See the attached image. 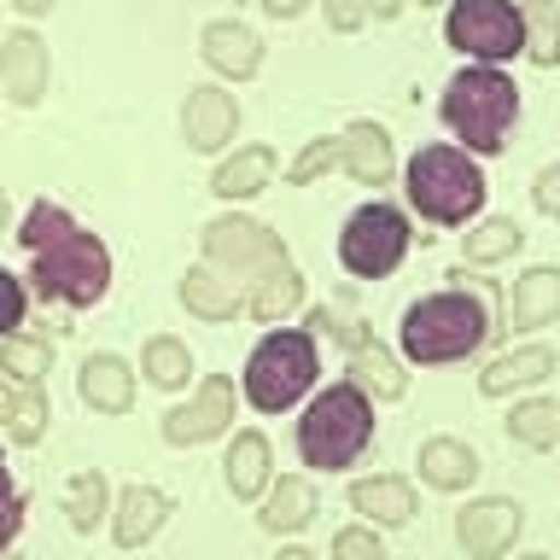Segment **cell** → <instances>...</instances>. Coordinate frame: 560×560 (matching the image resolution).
I'll return each instance as SVG.
<instances>
[{"label":"cell","instance_id":"cell-1","mask_svg":"<svg viewBox=\"0 0 560 560\" xmlns=\"http://www.w3.org/2000/svg\"><path fill=\"white\" fill-rule=\"evenodd\" d=\"M18 240H24L30 252V280H35V298H59V304H100L105 287H112V252L88 234V228H77L65 217L59 205L35 199L24 228H18Z\"/></svg>","mask_w":560,"mask_h":560},{"label":"cell","instance_id":"cell-2","mask_svg":"<svg viewBox=\"0 0 560 560\" xmlns=\"http://www.w3.org/2000/svg\"><path fill=\"white\" fill-rule=\"evenodd\" d=\"M397 339H402V357L409 362H462L490 339V310L467 287L432 292V298L402 310Z\"/></svg>","mask_w":560,"mask_h":560},{"label":"cell","instance_id":"cell-3","mask_svg":"<svg viewBox=\"0 0 560 560\" xmlns=\"http://www.w3.org/2000/svg\"><path fill=\"white\" fill-rule=\"evenodd\" d=\"M368 438H374V402H368L362 385H327L322 397L304 409L298 420V455H304L310 467H350L357 455L368 450Z\"/></svg>","mask_w":560,"mask_h":560},{"label":"cell","instance_id":"cell-4","mask_svg":"<svg viewBox=\"0 0 560 560\" xmlns=\"http://www.w3.org/2000/svg\"><path fill=\"white\" fill-rule=\"evenodd\" d=\"M514 117H520V88L497 65H467L444 82V122L467 140V152H502V135Z\"/></svg>","mask_w":560,"mask_h":560},{"label":"cell","instance_id":"cell-5","mask_svg":"<svg viewBox=\"0 0 560 560\" xmlns=\"http://www.w3.org/2000/svg\"><path fill=\"white\" fill-rule=\"evenodd\" d=\"M402 182H409L402 187L409 205L432 222H467L485 205V170L467 158V147H420Z\"/></svg>","mask_w":560,"mask_h":560},{"label":"cell","instance_id":"cell-6","mask_svg":"<svg viewBox=\"0 0 560 560\" xmlns=\"http://www.w3.org/2000/svg\"><path fill=\"white\" fill-rule=\"evenodd\" d=\"M310 385H315V339L298 327L269 332V339L252 350V362H245V397H252V409H262V415L292 409Z\"/></svg>","mask_w":560,"mask_h":560},{"label":"cell","instance_id":"cell-7","mask_svg":"<svg viewBox=\"0 0 560 560\" xmlns=\"http://www.w3.org/2000/svg\"><path fill=\"white\" fill-rule=\"evenodd\" d=\"M409 217H402L397 205H385V199H368L362 210H350V222H345V234H339V257H345V269L350 275H368V280H380V275H392L402 252H409Z\"/></svg>","mask_w":560,"mask_h":560},{"label":"cell","instance_id":"cell-8","mask_svg":"<svg viewBox=\"0 0 560 560\" xmlns=\"http://www.w3.org/2000/svg\"><path fill=\"white\" fill-rule=\"evenodd\" d=\"M444 35L450 47L472 52L479 65H502L525 47V18L514 0H450Z\"/></svg>","mask_w":560,"mask_h":560},{"label":"cell","instance_id":"cell-9","mask_svg":"<svg viewBox=\"0 0 560 560\" xmlns=\"http://www.w3.org/2000/svg\"><path fill=\"white\" fill-rule=\"evenodd\" d=\"M205 262H217L222 275H262V269H275L280 257H287V245H280V234L269 222H257V217H210L205 222Z\"/></svg>","mask_w":560,"mask_h":560},{"label":"cell","instance_id":"cell-10","mask_svg":"<svg viewBox=\"0 0 560 560\" xmlns=\"http://www.w3.org/2000/svg\"><path fill=\"white\" fill-rule=\"evenodd\" d=\"M520 532H525V508L514 497H479L455 514V542L467 549V560H502Z\"/></svg>","mask_w":560,"mask_h":560},{"label":"cell","instance_id":"cell-11","mask_svg":"<svg viewBox=\"0 0 560 560\" xmlns=\"http://www.w3.org/2000/svg\"><path fill=\"white\" fill-rule=\"evenodd\" d=\"M228 420H234V385L222 374H205L199 392H192L182 409L164 415V438L170 444H205V438L228 432Z\"/></svg>","mask_w":560,"mask_h":560},{"label":"cell","instance_id":"cell-12","mask_svg":"<svg viewBox=\"0 0 560 560\" xmlns=\"http://www.w3.org/2000/svg\"><path fill=\"white\" fill-rule=\"evenodd\" d=\"M240 129V105L228 88L217 82H199V88H187V105H182V135H187V147H199V152H217L228 147Z\"/></svg>","mask_w":560,"mask_h":560},{"label":"cell","instance_id":"cell-13","mask_svg":"<svg viewBox=\"0 0 560 560\" xmlns=\"http://www.w3.org/2000/svg\"><path fill=\"white\" fill-rule=\"evenodd\" d=\"M0 88H7L18 105H35L47 94V42L35 30L0 35Z\"/></svg>","mask_w":560,"mask_h":560},{"label":"cell","instance_id":"cell-14","mask_svg":"<svg viewBox=\"0 0 560 560\" xmlns=\"http://www.w3.org/2000/svg\"><path fill=\"white\" fill-rule=\"evenodd\" d=\"M560 322V269L555 262H532L514 292H508V327L514 332H532V327H549Z\"/></svg>","mask_w":560,"mask_h":560},{"label":"cell","instance_id":"cell-15","mask_svg":"<svg viewBox=\"0 0 560 560\" xmlns=\"http://www.w3.org/2000/svg\"><path fill=\"white\" fill-rule=\"evenodd\" d=\"M555 368H560L555 345H514V350H502V357L485 362L479 392H485V397H508V392H520V385L555 380Z\"/></svg>","mask_w":560,"mask_h":560},{"label":"cell","instance_id":"cell-16","mask_svg":"<svg viewBox=\"0 0 560 560\" xmlns=\"http://www.w3.org/2000/svg\"><path fill=\"white\" fill-rule=\"evenodd\" d=\"M339 140H345V170H350V182L385 187V182L397 175V147H392V135H385L374 117H357Z\"/></svg>","mask_w":560,"mask_h":560},{"label":"cell","instance_id":"cell-17","mask_svg":"<svg viewBox=\"0 0 560 560\" xmlns=\"http://www.w3.org/2000/svg\"><path fill=\"white\" fill-rule=\"evenodd\" d=\"M199 47L222 77H252V70L262 65V35L252 24H240V18H210Z\"/></svg>","mask_w":560,"mask_h":560},{"label":"cell","instance_id":"cell-18","mask_svg":"<svg viewBox=\"0 0 560 560\" xmlns=\"http://www.w3.org/2000/svg\"><path fill=\"white\" fill-rule=\"evenodd\" d=\"M170 497L158 485H122L117 490V508H112V537L122 542V549H140V542H147L158 525L170 520Z\"/></svg>","mask_w":560,"mask_h":560},{"label":"cell","instance_id":"cell-19","mask_svg":"<svg viewBox=\"0 0 560 560\" xmlns=\"http://www.w3.org/2000/svg\"><path fill=\"white\" fill-rule=\"evenodd\" d=\"M77 392H82L88 409H100V415H129V402H135V374H129V362H122V357L100 350V357L82 362Z\"/></svg>","mask_w":560,"mask_h":560},{"label":"cell","instance_id":"cell-20","mask_svg":"<svg viewBox=\"0 0 560 560\" xmlns=\"http://www.w3.org/2000/svg\"><path fill=\"white\" fill-rule=\"evenodd\" d=\"M350 508L368 514V525H409L415 520V485L402 472H374V479L350 485Z\"/></svg>","mask_w":560,"mask_h":560},{"label":"cell","instance_id":"cell-21","mask_svg":"<svg viewBox=\"0 0 560 560\" xmlns=\"http://www.w3.org/2000/svg\"><path fill=\"white\" fill-rule=\"evenodd\" d=\"M182 304L192 315H205V322H234V315L245 310V298L234 287V275H222L217 262H192V269L182 275Z\"/></svg>","mask_w":560,"mask_h":560},{"label":"cell","instance_id":"cell-22","mask_svg":"<svg viewBox=\"0 0 560 560\" xmlns=\"http://www.w3.org/2000/svg\"><path fill=\"white\" fill-rule=\"evenodd\" d=\"M222 472H228V490H234L240 502H257L262 490H269V479H275L269 438H262V432H234V444H228Z\"/></svg>","mask_w":560,"mask_h":560},{"label":"cell","instance_id":"cell-23","mask_svg":"<svg viewBox=\"0 0 560 560\" xmlns=\"http://www.w3.org/2000/svg\"><path fill=\"white\" fill-rule=\"evenodd\" d=\"M415 467L432 490H467L479 479V455H472V444H462V438H427Z\"/></svg>","mask_w":560,"mask_h":560},{"label":"cell","instance_id":"cell-24","mask_svg":"<svg viewBox=\"0 0 560 560\" xmlns=\"http://www.w3.org/2000/svg\"><path fill=\"white\" fill-rule=\"evenodd\" d=\"M350 385H362L380 402H397L409 392V374H402V362L380 339H362V345H350Z\"/></svg>","mask_w":560,"mask_h":560},{"label":"cell","instance_id":"cell-25","mask_svg":"<svg viewBox=\"0 0 560 560\" xmlns=\"http://www.w3.org/2000/svg\"><path fill=\"white\" fill-rule=\"evenodd\" d=\"M304 304V275H298V262L292 257H280L275 269H262L252 280V298H245V310L257 315V322H280L287 310Z\"/></svg>","mask_w":560,"mask_h":560},{"label":"cell","instance_id":"cell-26","mask_svg":"<svg viewBox=\"0 0 560 560\" xmlns=\"http://www.w3.org/2000/svg\"><path fill=\"white\" fill-rule=\"evenodd\" d=\"M269 175H275V152L269 147H240L234 158L217 164L210 192H222V199H252L257 187H269Z\"/></svg>","mask_w":560,"mask_h":560},{"label":"cell","instance_id":"cell-27","mask_svg":"<svg viewBox=\"0 0 560 560\" xmlns=\"http://www.w3.org/2000/svg\"><path fill=\"white\" fill-rule=\"evenodd\" d=\"M315 508H322L315 485H310V479H298V472H287L280 485H269V502H262V525H269V532H304V525L315 520Z\"/></svg>","mask_w":560,"mask_h":560},{"label":"cell","instance_id":"cell-28","mask_svg":"<svg viewBox=\"0 0 560 560\" xmlns=\"http://www.w3.org/2000/svg\"><path fill=\"white\" fill-rule=\"evenodd\" d=\"M0 368H7L18 385H42L47 368H52V345L42 332H7V339H0Z\"/></svg>","mask_w":560,"mask_h":560},{"label":"cell","instance_id":"cell-29","mask_svg":"<svg viewBox=\"0 0 560 560\" xmlns=\"http://www.w3.org/2000/svg\"><path fill=\"white\" fill-rule=\"evenodd\" d=\"M65 514H70V525H77V532H94V525L112 514V485H105L100 467H88V472H77V479H70Z\"/></svg>","mask_w":560,"mask_h":560},{"label":"cell","instance_id":"cell-30","mask_svg":"<svg viewBox=\"0 0 560 560\" xmlns=\"http://www.w3.org/2000/svg\"><path fill=\"white\" fill-rule=\"evenodd\" d=\"M508 432H514L525 450H555V438H560V402H549V397H525V402H514V415H508Z\"/></svg>","mask_w":560,"mask_h":560},{"label":"cell","instance_id":"cell-31","mask_svg":"<svg viewBox=\"0 0 560 560\" xmlns=\"http://www.w3.org/2000/svg\"><path fill=\"white\" fill-rule=\"evenodd\" d=\"M525 18V52L537 65H560V0H520Z\"/></svg>","mask_w":560,"mask_h":560},{"label":"cell","instance_id":"cell-32","mask_svg":"<svg viewBox=\"0 0 560 560\" xmlns=\"http://www.w3.org/2000/svg\"><path fill=\"white\" fill-rule=\"evenodd\" d=\"M525 245V228L514 217H485L467 228V262H502Z\"/></svg>","mask_w":560,"mask_h":560},{"label":"cell","instance_id":"cell-33","mask_svg":"<svg viewBox=\"0 0 560 560\" xmlns=\"http://www.w3.org/2000/svg\"><path fill=\"white\" fill-rule=\"evenodd\" d=\"M140 374H147L152 385H164V392H175V385H187L192 374V357L182 339H170V332H158V339H147V350H140Z\"/></svg>","mask_w":560,"mask_h":560},{"label":"cell","instance_id":"cell-34","mask_svg":"<svg viewBox=\"0 0 560 560\" xmlns=\"http://www.w3.org/2000/svg\"><path fill=\"white\" fill-rule=\"evenodd\" d=\"M7 432H12V444H42V432H47V392L42 385H24V392L12 397V420H7Z\"/></svg>","mask_w":560,"mask_h":560},{"label":"cell","instance_id":"cell-35","mask_svg":"<svg viewBox=\"0 0 560 560\" xmlns=\"http://www.w3.org/2000/svg\"><path fill=\"white\" fill-rule=\"evenodd\" d=\"M332 164H345V140H339V135H332V140H310V147L292 158L287 182H298V187H304V182H315V175H322V170H332Z\"/></svg>","mask_w":560,"mask_h":560},{"label":"cell","instance_id":"cell-36","mask_svg":"<svg viewBox=\"0 0 560 560\" xmlns=\"http://www.w3.org/2000/svg\"><path fill=\"white\" fill-rule=\"evenodd\" d=\"M24 532V490L12 485L7 472V455H0V555H7V542Z\"/></svg>","mask_w":560,"mask_h":560},{"label":"cell","instance_id":"cell-37","mask_svg":"<svg viewBox=\"0 0 560 560\" xmlns=\"http://www.w3.org/2000/svg\"><path fill=\"white\" fill-rule=\"evenodd\" d=\"M332 560H385V542L374 525H345L339 537H332Z\"/></svg>","mask_w":560,"mask_h":560},{"label":"cell","instance_id":"cell-38","mask_svg":"<svg viewBox=\"0 0 560 560\" xmlns=\"http://www.w3.org/2000/svg\"><path fill=\"white\" fill-rule=\"evenodd\" d=\"M18 322H24V287H18V275L0 269V339L18 332Z\"/></svg>","mask_w":560,"mask_h":560},{"label":"cell","instance_id":"cell-39","mask_svg":"<svg viewBox=\"0 0 560 560\" xmlns=\"http://www.w3.org/2000/svg\"><path fill=\"white\" fill-rule=\"evenodd\" d=\"M532 199L542 217H560V164H542L537 182H532Z\"/></svg>","mask_w":560,"mask_h":560},{"label":"cell","instance_id":"cell-40","mask_svg":"<svg viewBox=\"0 0 560 560\" xmlns=\"http://www.w3.org/2000/svg\"><path fill=\"white\" fill-rule=\"evenodd\" d=\"M322 7H327V24L332 30H362V18H368V0H322Z\"/></svg>","mask_w":560,"mask_h":560},{"label":"cell","instance_id":"cell-41","mask_svg":"<svg viewBox=\"0 0 560 560\" xmlns=\"http://www.w3.org/2000/svg\"><path fill=\"white\" fill-rule=\"evenodd\" d=\"M262 7H269L275 18H298V12H304V7H310V0H262Z\"/></svg>","mask_w":560,"mask_h":560},{"label":"cell","instance_id":"cell-42","mask_svg":"<svg viewBox=\"0 0 560 560\" xmlns=\"http://www.w3.org/2000/svg\"><path fill=\"white\" fill-rule=\"evenodd\" d=\"M368 7H374L380 18H397V12H402V0H368Z\"/></svg>","mask_w":560,"mask_h":560},{"label":"cell","instance_id":"cell-43","mask_svg":"<svg viewBox=\"0 0 560 560\" xmlns=\"http://www.w3.org/2000/svg\"><path fill=\"white\" fill-rule=\"evenodd\" d=\"M12 397H18V392H7V385H0V427L12 420Z\"/></svg>","mask_w":560,"mask_h":560},{"label":"cell","instance_id":"cell-44","mask_svg":"<svg viewBox=\"0 0 560 560\" xmlns=\"http://www.w3.org/2000/svg\"><path fill=\"white\" fill-rule=\"evenodd\" d=\"M12 7H18V12H30V18H35V12H47V7H52V0H12Z\"/></svg>","mask_w":560,"mask_h":560},{"label":"cell","instance_id":"cell-45","mask_svg":"<svg viewBox=\"0 0 560 560\" xmlns=\"http://www.w3.org/2000/svg\"><path fill=\"white\" fill-rule=\"evenodd\" d=\"M280 560H315L310 549H298V542H292V549H280Z\"/></svg>","mask_w":560,"mask_h":560},{"label":"cell","instance_id":"cell-46","mask_svg":"<svg viewBox=\"0 0 560 560\" xmlns=\"http://www.w3.org/2000/svg\"><path fill=\"white\" fill-rule=\"evenodd\" d=\"M0 228H7V192H0Z\"/></svg>","mask_w":560,"mask_h":560},{"label":"cell","instance_id":"cell-47","mask_svg":"<svg viewBox=\"0 0 560 560\" xmlns=\"http://www.w3.org/2000/svg\"><path fill=\"white\" fill-rule=\"evenodd\" d=\"M520 560H549V555H520Z\"/></svg>","mask_w":560,"mask_h":560},{"label":"cell","instance_id":"cell-48","mask_svg":"<svg viewBox=\"0 0 560 560\" xmlns=\"http://www.w3.org/2000/svg\"><path fill=\"white\" fill-rule=\"evenodd\" d=\"M0 560H24V555H0Z\"/></svg>","mask_w":560,"mask_h":560},{"label":"cell","instance_id":"cell-49","mask_svg":"<svg viewBox=\"0 0 560 560\" xmlns=\"http://www.w3.org/2000/svg\"><path fill=\"white\" fill-rule=\"evenodd\" d=\"M420 7H432V0H420Z\"/></svg>","mask_w":560,"mask_h":560},{"label":"cell","instance_id":"cell-50","mask_svg":"<svg viewBox=\"0 0 560 560\" xmlns=\"http://www.w3.org/2000/svg\"><path fill=\"white\" fill-rule=\"evenodd\" d=\"M555 450H560V438H555Z\"/></svg>","mask_w":560,"mask_h":560}]
</instances>
